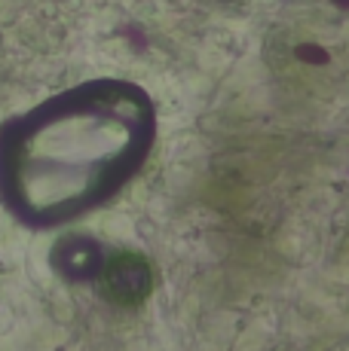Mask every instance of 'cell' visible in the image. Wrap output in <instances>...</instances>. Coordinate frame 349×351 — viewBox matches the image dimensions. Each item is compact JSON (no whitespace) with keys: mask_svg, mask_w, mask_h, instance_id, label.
I'll return each instance as SVG.
<instances>
[{"mask_svg":"<svg viewBox=\"0 0 349 351\" xmlns=\"http://www.w3.org/2000/svg\"><path fill=\"white\" fill-rule=\"evenodd\" d=\"M104 287L113 302H141V296L150 290V269L135 254H120L104 266Z\"/></svg>","mask_w":349,"mask_h":351,"instance_id":"cell-1","label":"cell"}]
</instances>
